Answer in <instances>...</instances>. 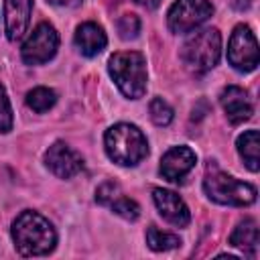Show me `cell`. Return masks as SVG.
<instances>
[{
    "instance_id": "6da1fadb",
    "label": "cell",
    "mask_w": 260,
    "mask_h": 260,
    "mask_svg": "<svg viewBox=\"0 0 260 260\" xmlns=\"http://www.w3.org/2000/svg\"><path fill=\"white\" fill-rule=\"evenodd\" d=\"M14 248L22 256H45L53 252L57 244V232L53 223L37 211H22L12 221Z\"/></svg>"
},
{
    "instance_id": "7a4b0ae2",
    "label": "cell",
    "mask_w": 260,
    "mask_h": 260,
    "mask_svg": "<svg viewBox=\"0 0 260 260\" xmlns=\"http://www.w3.org/2000/svg\"><path fill=\"white\" fill-rule=\"evenodd\" d=\"M106 152L110 160H114L120 167H134L148 154V142L144 134L134 124H114L106 130L104 136Z\"/></svg>"
},
{
    "instance_id": "3957f363",
    "label": "cell",
    "mask_w": 260,
    "mask_h": 260,
    "mask_svg": "<svg viewBox=\"0 0 260 260\" xmlns=\"http://www.w3.org/2000/svg\"><path fill=\"white\" fill-rule=\"evenodd\" d=\"M108 71L120 91L130 98L138 100L146 91V59L138 51H120L114 53L108 61Z\"/></svg>"
},
{
    "instance_id": "277c9868",
    "label": "cell",
    "mask_w": 260,
    "mask_h": 260,
    "mask_svg": "<svg viewBox=\"0 0 260 260\" xmlns=\"http://www.w3.org/2000/svg\"><path fill=\"white\" fill-rule=\"evenodd\" d=\"M203 189L209 199L221 205H234L244 207L252 205L256 201V187L244 181H238L236 177L219 171L215 165L207 167V173L203 177Z\"/></svg>"
},
{
    "instance_id": "5b68a950",
    "label": "cell",
    "mask_w": 260,
    "mask_h": 260,
    "mask_svg": "<svg viewBox=\"0 0 260 260\" xmlns=\"http://www.w3.org/2000/svg\"><path fill=\"white\" fill-rule=\"evenodd\" d=\"M221 55V37L217 28H203L189 37L181 49L185 67L193 73H205L213 69Z\"/></svg>"
},
{
    "instance_id": "8992f818",
    "label": "cell",
    "mask_w": 260,
    "mask_h": 260,
    "mask_svg": "<svg viewBox=\"0 0 260 260\" xmlns=\"http://www.w3.org/2000/svg\"><path fill=\"white\" fill-rule=\"evenodd\" d=\"M213 14V6L209 0H177L167 14L169 30L175 35L189 32L203 24Z\"/></svg>"
},
{
    "instance_id": "52a82bcc",
    "label": "cell",
    "mask_w": 260,
    "mask_h": 260,
    "mask_svg": "<svg viewBox=\"0 0 260 260\" xmlns=\"http://www.w3.org/2000/svg\"><path fill=\"white\" fill-rule=\"evenodd\" d=\"M228 61L234 69L238 71H254L258 67L260 61V53H258V43L254 32L250 30V26L246 24H238L230 37L228 43Z\"/></svg>"
},
{
    "instance_id": "ba28073f",
    "label": "cell",
    "mask_w": 260,
    "mask_h": 260,
    "mask_svg": "<svg viewBox=\"0 0 260 260\" xmlns=\"http://www.w3.org/2000/svg\"><path fill=\"white\" fill-rule=\"evenodd\" d=\"M59 49V35L53 24L41 22L24 41L20 55L26 65H41L55 57Z\"/></svg>"
},
{
    "instance_id": "9c48e42d",
    "label": "cell",
    "mask_w": 260,
    "mask_h": 260,
    "mask_svg": "<svg viewBox=\"0 0 260 260\" xmlns=\"http://www.w3.org/2000/svg\"><path fill=\"white\" fill-rule=\"evenodd\" d=\"M45 165L49 167V171L55 177H59V179H71V177H75L83 169V158L71 146H67L65 142L57 140L45 152Z\"/></svg>"
},
{
    "instance_id": "30bf717a",
    "label": "cell",
    "mask_w": 260,
    "mask_h": 260,
    "mask_svg": "<svg viewBox=\"0 0 260 260\" xmlns=\"http://www.w3.org/2000/svg\"><path fill=\"white\" fill-rule=\"evenodd\" d=\"M195 162H197V156L189 146H173L162 154L158 171L167 181L179 183L195 167Z\"/></svg>"
},
{
    "instance_id": "8fae6325",
    "label": "cell",
    "mask_w": 260,
    "mask_h": 260,
    "mask_svg": "<svg viewBox=\"0 0 260 260\" xmlns=\"http://www.w3.org/2000/svg\"><path fill=\"white\" fill-rule=\"evenodd\" d=\"M152 199H154V205H156L158 213H160L167 221H171V223L177 225V228L189 225V221H191L189 207L185 205V201H183L177 193L158 187V189L152 191Z\"/></svg>"
},
{
    "instance_id": "7c38bea8",
    "label": "cell",
    "mask_w": 260,
    "mask_h": 260,
    "mask_svg": "<svg viewBox=\"0 0 260 260\" xmlns=\"http://www.w3.org/2000/svg\"><path fill=\"white\" fill-rule=\"evenodd\" d=\"M219 104L230 120V124H242L252 118V102L248 98V91L238 85H228L219 93Z\"/></svg>"
},
{
    "instance_id": "4fadbf2b",
    "label": "cell",
    "mask_w": 260,
    "mask_h": 260,
    "mask_svg": "<svg viewBox=\"0 0 260 260\" xmlns=\"http://www.w3.org/2000/svg\"><path fill=\"white\" fill-rule=\"evenodd\" d=\"M32 0H4V30L8 41H18L28 26Z\"/></svg>"
},
{
    "instance_id": "5bb4252c",
    "label": "cell",
    "mask_w": 260,
    "mask_h": 260,
    "mask_svg": "<svg viewBox=\"0 0 260 260\" xmlns=\"http://www.w3.org/2000/svg\"><path fill=\"white\" fill-rule=\"evenodd\" d=\"M108 45V37L104 28L95 22H83L75 30V47L79 49L81 55L85 57H95L100 55Z\"/></svg>"
},
{
    "instance_id": "9a60e30c",
    "label": "cell",
    "mask_w": 260,
    "mask_h": 260,
    "mask_svg": "<svg viewBox=\"0 0 260 260\" xmlns=\"http://www.w3.org/2000/svg\"><path fill=\"white\" fill-rule=\"evenodd\" d=\"M230 246L242 250L248 256H256L258 250V223L252 217H246L244 221H240L236 225V230L230 236Z\"/></svg>"
},
{
    "instance_id": "2e32d148",
    "label": "cell",
    "mask_w": 260,
    "mask_h": 260,
    "mask_svg": "<svg viewBox=\"0 0 260 260\" xmlns=\"http://www.w3.org/2000/svg\"><path fill=\"white\" fill-rule=\"evenodd\" d=\"M238 152L244 158L246 167L256 173L260 169V136L258 130H246L238 136Z\"/></svg>"
},
{
    "instance_id": "e0dca14e",
    "label": "cell",
    "mask_w": 260,
    "mask_h": 260,
    "mask_svg": "<svg viewBox=\"0 0 260 260\" xmlns=\"http://www.w3.org/2000/svg\"><path fill=\"white\" fill-rule=\"evenodd\" d=\"M146 244L150 250L154 252H165V250H173L177 246H181L179 236L169 234V232H160L156 225H150L146 230Z\"/></svg>"
},
{
    "instance_id": "ac0fdd59",
    "label": "cell",
    "mask_w": 260,
    "mask_h": 260,
    "mask_svg": "<svg viewBox=\"0 0 260 260\" xmlns=\"http://www.w3.org/2000/svg\"><path fill=\"white\" fill-rule=\"evenodd\" d=\"M55 102H57V93L49 87H35L26 93V106L39 114L51 110L55 106Z\"/></svg>"
},
{
    "instance_id": "d6986e66",
    "label": "cell",
    "mask_w": 260,
    "mask_h": 260,
    "mask_svg": "<svg viewBox=\"0 0 260 260\" xmlns=\"http://www.w3.org/2000/svg\"><path fill=\"white\" fill-rule=\"evenodd\" d=\"M148 112H150V120L156 126H169L171 120H173V108L162 98H152V102L148 106Z\"/></svg>"
},
{
    "instance_id": "ffe728a7",
    "label": "cell",
    "mask_w": 260,
    "mask_h": 260,
    "mask_svg": "<svg viewBox=\"0 0 260 260\" xmlns=\"http://www.w3.org/2000/svg\"><path fill=\"white\" fill-rule=\"evenodd\" d=\"M110 207H112L114 213H118L120 217H124V219H128V221H134V219H138V215H140L138 203L132 201V199H128V197H124V195H118V197L110 203Z\"/></svg>"
},
{
    "instance_id": "44dd1931",
    "label": "cell",
    "mask_w": 260,
    "mask_h": 260,
    "mask_svg": "<svg viewBox=\"0 0 260 260\" xmlns=\"http://www.w3.org/2000/svg\"><path fill=\"white\" fill-rule=\"evenodd\" d=\"M118 32L124 41L136 39L140 32V18L136 14H124L118 18Z\"/></svg>"
},
{
    "instance_id": "7402d4cb",
    "label": "cell",
    "mask_w": 260,
    "mask_h": 260,
    "mask_svg": "<svg viewBox=\"0 0 260 260\" xmlns=\"http://www.w3.org/2000/svg\"><path fill=\"white\" fill-rule=\"evenodd\" d=\"M10 130H12V108H10L4 85L0 83V132L6 134Z\"/></svg>"
},
{
    "instance_id": "603a6c76",
    "label": "cell",
    "mask_w": 260,
    "mask_h": 260,
    "mask_svg": "<svg viewBox=\"0 0 260 260\" xmlns=\"http://www.w3.org/2000/svg\"><path fill=\"white\" fill-rule=\"evenodd\" d=\"M118 195H122L120 185L114 183V181H106V183H102V185L98 187V191H95V201L102 203V205H110Z\"/></svg>"
},
{
    "instance_id": "cb8c5ba5",
    "label": "cell",
    "mask_w": 260,
    "mask_h": 260,
    "mask_svg": "<svg viewBox=\"0 0 260 260\" xmlns=\"http://www.w3.org/2000/svg\"><path fill=\"white\" fill-rule=\"evenodd\" d=\"M49 2L55 6H67V8H75L81 4V0H49Z\"/></svg>"
},
{
    "instance_id": "d4e9b609",
    "label": "cell",
    "mask_w": 260,
    "mask_h": 260,
    "mask_svg": "<svg viewBox=\"0 0 260 260\" xmlns=\"http://www.w3.org/2000/svg\"><path fill=\"white\" fill-rule=\"evenodd\" d=\"M250 4H252V0H232V6H234L236 10H240V12L248 10V8H250Z\"/></svg>"
},
{
    "instance_id": "484cf974",
    "label": "cell",
    "mask_w": 260,
    "mask_h": 260,
    "mask_svg": "<svg viewBox=\"0 0 260 260\" xmlns=\"http://www.w3.org/2000/svg\"><path fill=\"white\" fill-rule=\"evenodd\" d=\"M134 2L140 4V6H144V8H148V10H154L160 4V0H134Z\"/></svg>"
}]
</instances>
